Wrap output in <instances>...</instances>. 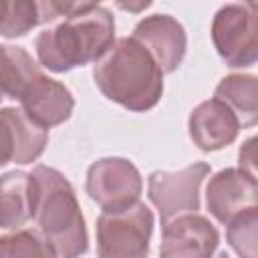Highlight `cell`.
<instances>
[{"instance_id": "277c9868", "label": "cell", "mask_w": 258, "mask_h": 258, "mask_svg": "<svg viewBox=\"0 0 258 258\" xmlns=\"http://www.w3.org/2000/svg\"><path fill=\"white\" fill-rule=\"evenodd\" d=\"M212 42L232 69L258 62V2H234L218 8L212 20Z\"/></svg>"}, {"instance_id": "e0dca14e", "label": "cell", "mask_w": 258, "mask_h": 258, "mask_svg": "<svg viewBox=\"0 0 258 258\" xmlns=\"http://www.w3.org/2000/svg\"><path fill=\"white\" fill-rule=\"evenodd\" d=\"M2 258H56V250L36 230L20 228L0 238Z\"/></svg>"}, {"instance_id": "9a60e30c", "label": "cell", "mask_w": 258, "mask_h": 258, "mask_svg": "<svg viewBox=\"0 0 258 258\" xmlns=\"http://www.w3.org/2000/svg\"><path fill=\"white\" fill-rule=\"evenodd\" d=\"M214 99L226 103L232 113L238 117L242 127L258 125V77L248 73L226 75L216 91Z\"/></svg>"}, {"instance_id": "7a4b0ae2", "label": "cell", "mask_w": 258, "mask_h": 258, "mask_svg": "<svg viewBox=\"0 0 258 258\" xmlns=\"http://www.w3.org/2000/svg\"><path fill=\"white\" fill-rule=\"evenodd\" d=\"M97 89L113 103L145 113L153 109L163 93V71L149 50L133 36H123L95 62Z\"/></svg>"}, {"instance_id": "30bf717a", "label": "cell", "mask_w": 258, "mask_h": 258, "mask_svg": "<svg viewBox=\"0 0 258 258\" xmlns=\"http://www.w3.org/2000/svg\"><path fill=\"white\" fill-rule=\"evenodd\" d=\"M131 36L149 50L163 75L173 73L183 62L187 50V36L183 24L177 18L169 14L145 16L135 24Z\"/></svg>"}, {"instance_id": "52a82bcc", "label": "cell", "mask_w": 258, "mask_h": 258, "mask_svg": "<svg viewBox=\"0 0 258 258\" xmlns=\"http://www.w3.org/2000/svg\"><path fill=\"white\" fill-rule=\"evenodd\" d=\"M210 173L206 161H196L179 171H151L147 177V196L157 208L161 224L181 214H198L200 187Z\"/></svg>"}, {"instance_id": "9c48e42d", "label": "cell", "mask_w": 258, "mask_h": 258, "mask_svg": "<svg viewBox=\"0 0 258 258\" xmlns=\"http://www.w3.org/2000/svg\"><path fill=\"white\" fill-rule=\"evenodd\" d=\"M206 206L220 224L228 226L236 216L258 206V179L242 167L220 169L206 185Z\"/></svg>"}, {"instance_id": "8992f818", "label": "cell", "mask_w": 258, "mask_h": 258, "mask_svg": "<svg viewBox=\"0 0 258 258\" xmlns=\"http://www.w3.org/2000/svg\"><path fill=\"white\" fill-rule=\"evenodd\" d=\"M85 189L103 212H123L139 202L143 177L125 157H101L89 165Z\"/></svg>"}, {"instance_id": "d6986e66", "label": "cell", "mask_w": 258, "mask_h": 258, "mask_svg": "<svg viewBox=\"0 0 258 258\" xmlns=\"http://www.w3.org/2000/svg\"><path fill=\"white\" fill-rule=\"evenodd\" d=\"M40 24V6L30 0H16L2 4V24L0 34L4 38H16L30 32Z\"/></svg>"}, {"instance_id": "4fadbf2b", "label": "cell", "mask_w": 258, "mask_h": 258, "mask_svg": "<svg viewBox=\"0 0 258 258\" xmlns=\"http://www.w3.org/2000/svg\"><path fill=\"white\" fill-rule=\"evenodd\" d=\"M18 101L22 111L44 129L64 123L75 109V99L69 87L46 77L44 73L26 87Z\"/></svg>"}, {"instance_id": "2e32d148", "label": "cell", "mask_w": 258, "mask_h": 258, "mask_svg": "<svg viewBox=\"0 0 258 258\" xmlns=\"http://www.w3.org/2000/svg\"><path fill=\"white\" fill-rule=\"evenodd\" d=\"M2 93L8 99H20L26 87L42 75L36 60L22 48L12 44H2Z\"/></svg>"}, {"instance_id": "6da1fadb", "label": "cell", "mask_w": 258, "mask_h": 258, "mask_svg": "<svg viewBox=\"0 0 258 258\" xmlns=\"http://www.w3.org/2000/svg\"><path fill=\"white\" fill-rule=\"evenodd\" d=\"M115 44V18L109 8L81 2L77 10L54 20L34 40L40 64L52 73H67L97 62Z\"/></svg>"}, {"instance_id": "7c38bea8", "label": "cell", "mask_w": 258, "mask_h": 258, "mask_svg": "<svg viewBox=\"0 0 258 258\" xmlns=\"http://www.w3.org/2000/svg\"><path fill=\"white\" fill-rule=\"evenodd\" d=\"M242 129L238 117L220 99L202 101L187 119L189 139L202 151H218L232 145Z\"/></svg>"}, {"instance_id": "ffe728a7", "label": "cell", "mask_w": 258, "mask_h": 258, "mask_svg": "<svg viewBox=\"0 0 258 258\" xmlns=\"http://www.w3.org/2000/svg\"><path fill=\"white\" fill-rule=\"evenodd\" d=\"M238 163L252 177L258 179V135L248 137L238 149Z\"/></svg>"}, {"instance_id": "3957f363", "label": "cell", "mask_w": 258, "mask_h": 258, "mask_svg": "<svg viewBox=\"0 0 258 258\" xmlns=\"http://www.w3.org/2000/svg\"><path fill=\"white\" fill-rule=\"evenodd\" d=\"M30 173L36 181L34 220L40 234L56 250L58 258H81L89 250V236L71 181L48 165H36Z\"/></svg>"}, {"instance_id": "5b68a950", "label": "cell", "mask_w": 258, "mask_h": 258, "mask_svg": "<svg viewBox=\"0 0 258 258\" xmlns=\"http://www.w3.org/2000/svg\"><path fill=\"white\" fill-rule=\"evenodd\" d=\"M153 212L137 202L123 212H103L97 220L99 258H147Z\"/></svg>"}, {"instance_id": "5bb4252c", "label": "cell", "mask_w": 258, "mask_h": 258, "mask_svg": "<svg viewBox=\"0 0 258 258\" xmlns=\"http://www.w3.org/2000/svg\"><path fill=\"white\" fill-rule=\"evenodd\" d=\"M0 202H2V230H20L28 220L34 218L36 206V181L32 173L8 171L0 179Z\"/></svg>"}, {"instance_id": "8fae6325", "label": "cell", "mask_w": 258, "mask_h": 258, "mask_svg": "<svg viewBox=\"0 0 258 258\" xmlns=\"http://www.w3.org/2000/svg\"><path fill=\"white\" fill-rule=\"evenodd\" d=\"M2 139L4 151L0 165L18 163L26 165L36 161L48 143V129L34 123L22 109L16 107H2Z\"/></svg>"}, {"instance_id": "ba28073f", "label": "cell", "mask_w": 258, "mask_h": 258, "mask_svg": "<svg viewBox=\"0 0 258 258\" xmlns=\"http://www.w3.org/2000/svg\"><path fill=\"white\" fill-rule=\"evenodd\" d=\"M161 226L159 258H212L218 250L220 234L202 214H181Z\"/></svg>"}, {"instance_id": "ac0fdd59", "label": "cell", "mask_w": 258, "mask_h": 258, "mask_svg": "<svg viewBox=\"0 0 258 258\" xmlns=\"http://www.w3.org/2000/svg\"><path fill=\"white\" fill-rule=\"evenodd\" d=\"M226 240L238 258H258V206L242 212L228 224Z\"/></svg>"}]
</instances>
